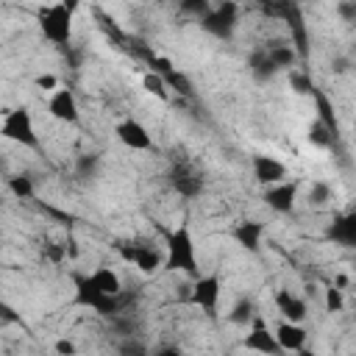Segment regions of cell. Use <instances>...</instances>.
Instances as JSON below:
<instances>
[{
  "label": "cell",
  "mask_w": 356,
  "mask_h": 356,
  "mask_svg": "<svg viewBox=\"0 0 356 356\" xmlns=\"http://www.w3.org/2000/svg\"><path fill=\"white\" fill-rule=\"evenodd\" d=\"M97 167H100V156L97 153H83L75 164V172H78V178H95Z\"/></svg>",
  "instance_id": "484cf974"
},
{
  "label": "cell",
  "mask_w": 356,
  "mask_h": 356,
  "mask_svg": "<svg viewBox=\"0 0 356 356\" xmlns=\"http://www.w3.org/2000/svg\"><path fill=\"white\" fill-rule=\"evenodd\" d=\"M264 47V53L270 56V61L278 67V72L281 70H295V64L300 61V56H298V50L292 47V42L289 39H270V42H264L261 44Z\"/></svg>",
  "instance_id": "e0dca14e"
},
{
  "label": "cell",
  "mask_w": 356,
  "mask_h": 356,
  "mask_svg": "<svg viewBox=\"0 0 356 356\" xmlns=\"http://www.w3.org/2000/svg\"><path fill=\"white\" fill-rule=\"evenodd\" d=\"M323 306H325V312H331V314H337V312H342L345 309V289H339V286H325L323 289Z\"/></svg>",
  "instance_id": "d4e9b609"
},
{
  "label": "cell",
  "mask_w": 356,
  "mask_h": 356,
  "mask_svg": "<svg viewBox=\"0 0 356 356\" xmlns=\"http://www.w3.org/2000/svg\"><path fill=\"white\" fill-rule=\"evenodd\" d=\"M33 86H36V89H44V92H53V89L58 86V78H56L53 72H42V75L33 78Z\"/></svg>",
  "instance_id": "f546056e"
},
{
  "label": "cell",
  "mask_w": 356,
  "mask_h": 356,
  "mask_svg": "<svg viewBox=\"0 0 356 356\" xmlns=\"http://www.w3.org/2000/svg\"><path fill=\"white\" fill-rule=\"evenodd\" d=\"M47 114L56 120V122H64V125H78L81 122V106H78V97L70 86H56L47 97Z\"/></svg>",
  "instance_id": "30bf717a"
},
{
  "label": "cell",
  "mask_w": 356,
  "mask_h": 356,
  "mask_svg": "<svg viewBox=\"0 0 356 356\" xmlns=\"http://www.w3.org/2000/svg\"><path fill=\"white\" fill-rule=\"evenodd\" d=\"M350 67H353V58H350V56H334V61H331L334 75H348Z\"/></svg>",
  "instance_id": "4dcf8cb0"
},
{
  "label": "cell",
  "mask_w": 356,
  "mask_h": 356,
  "mask_svg": "<svg viewBox=\"0 0 356 356\" xmlns=\"http://www.w3.org/2000/svg\"><path fill=\"white\" fill-rule=\"evenodd\" d=\"M8 172H11V164H8V159L0 153V178H6Z\"/></svg>",
  "instance_id": "d6a6232c"
},
{
  "label": "cell",
  "mask_w": 356,
  "mask_h": 356,
  "mask_svg": "<svg viewBox=\"0 0 356 356\" xmlns=\"http://www.w3.org/2000/svg\"><path fill=\"white\" fill-rule=\"evenodd\" d=\"M161 270H164V273H184L186 278L200 275L197 245H195V236H192L189 225H175L172 231H167Z\"/></svg>",
  "instance_id": "3957f363"
},
{
  "label": "cell",
  "mask_w": 356,
  "mask_h": 356,
  "mask_svg": "<svg viewBox=\"0 0 356 356\" xmlns=\"http://www.w3.org/2000/svg\"><path fill=\"white\" fill-rule=\"evenodd\" d=\"M0 136L25 150H42V139L36 134V122L28 106H14L0 111Z\"/></svg>",
  "instance_id": "277c9868"
},
{
  "label": "cell",
  "mask_w": 356,
  "mask_h": 356,
  "mask_svg": "<svg viewBox=\"0 0 356 356\" xmlns=\"http://www.w3.org/2000/svg\"><path fill=\"white\" fill-rule=\"evenodd\" d=\"M0 325L6 328V325H22V314L8 303V300H3L0 298Z\"/></svg>",
  "instance_id": "83f0119b"
},
{
  "label": "cell",
  "mask_w": 356,
  "mask_h": 356,
  "mask_svg": "<svg viewBox=\"0 0 356 356\" xmlns=\"http://www.w3.org/2000/svg\"><path fill=\"white\" fill-rule=\"evenodd\" d=\"M167 184L184 200H195L206 189V178H203L200 167L192 159H175L170 164V170H167Z\"/></svg>",
  "instance_id": "8992f818"
},
{
  "label": "cell",
  "mask_w": 356,
  "mask_h": 356,
  "mask_svg": "<svg viewBox=\"0 0 356 356\" xmlns=\"http://www.w3.org/2000/svg\"><path fill=\"white\" fill-rule=\"evenodd\" d=\"M281 353H303L306 350V342H309V331L303 323H289V320H281L273 331Z\"/></svg>",
  "instance_id": "5bb4252c"
},
{
  "label": "cell",
  "mask_w": 356,
  "mask_h": 356,
  "mask_svg": "<svg viewBox=\"0 0 356 356\" xmlns=\"http://www.w3.org/2000/svg\"><path fill=\"white\" fill-rule=\"evenodd\" d=\"M259 314V306H256V300L250 298V295H239L234 303H231V309H228V323L231 325H239V328H248L250 323H253V317Z\"/></svg>",
  "instance_id": "ffe728a7"
},
{
  "label": "cell",
  "mask_w": 356,
  "mask_h": 356,
  "mask_svg": "<svg viewBox=\"0 0 356 356\" xmlns=\"http://www.w3.org/2000/svg\"><path fill=\"white\" fill-rule=\"evenodd\" d=\"M117 250H120V256H122L128 264H134V267H136L139 273H145V275H153V273H159V270H161L164 250H161L159 245L147 242V239L122 242V245H117Z\"/></svg>",
  "instance_id": "ba28073f"
},
{
  "label": "cell",
  "mask_w": 356,
  "mask_h": 356,
  "mask_svg": "<svg viewBox=\"0 0 356 356\" xmlns=\"http://www.w3.org/2000/svg\"><path fill=\"white\" fill-rule=\"evenodd\" d=\"M142 86H145V89H147L150 95L161 97V100H167V97H170V92H167L170 86H167V81H164V78H161L159 72H153V70L142 75Z\"/></svg>",
  "instance_id": "cb8c5ba5"
},
{
  "label": "cell",
  "mask_w": 356,
  "mask_h": 356,
  "mask_svg": "<svg viewBox=\"0 0 356 356\" xmlns=\"http://www.w3.org/2000/svg\"><path fill=\"white\" fill-rule=\"evenodd\" d=\"M337 131H331L320 117L309 125V134H306V139H309V145L312 147H320V150H328V147H334L337 145Z\"/></svg>",
  "instance_id": "603a6c76"
},
{
  "label": "cell",
  "mask_w": 356,
  "mask_h": 356,
  "mask_svg": "<svg viewBox=\"0 0 356 356\" xmlns=\"http://www.w3.org/2000/svg\"><path fill=\"white\" fill-rule=\"evenodd\" d=\"M189 281H192V286L186 292V303L200 309L206 317H214L217 306H220V298H222V278L217 273H200Z\"/></svg>",
  "instance_id": "52a82bcc"
},
{
  "label": "cell",
  "mask_w": 356,
  "mask_h": 356,
  "mask_svg": "<svg viewBox=\"0 0 356 356\" xmlns=\"http://www.w3.org/2000/svg\"><path fill=\"white\" fill-rule=\"evenodd\" d=\"M273 303H275V312L281 314V320L303 323V320L309 317V303H306V298H300V295L292 292V289H275Z\"/></svg>",
  "instance_id": "2e32d148"
},
{
  "label": "cell",
  "mask_w": 356,
  "mask_h": 356,
  "mask_svg": "<svg viewBox=\"0 0 356 356\" xmlns=\"http://www.w3.org/2000/svg\"><path fill=\"white\" fill-rule=\"evenodd\" d=\"M242 348H245V350H256V353H267V356L281 353V348H278V342H275V337H273V331L267 328V323H264L261 314H256L253 323L248 325V337H245Z\"/></svg>",
  "instance_id": "4fadbf2b"
},
{
  "label": "cell",
  "mask_w": 356,
  "mask_h": 356,
  "mask_svg": "<svg viewBox=\"0 0 356 356\" xmlns=\"http://www.w3.org/2000/svg\"><path fill=\"white\" fill-rule=\"evenodd\" d=\"M6 189L17 197V200H33L36 197V184L31 172H8L6 178Z\"/></svg>",
  "instance_id": "44dd1931"
},
{
  "label": "cell",
  "mask_w": 356,
  "mask_h": 356,
  "mask_svg": "<svg viewBox=\"0 0 356 356\" xmlns=\"http://www.w3.org/2000/svg\"><path fill=\"white\" fill-rule=\"evenodd\" d=\"M334 11H337V17H339L345 25H353V22H356V0H339V3L334 6Z\"/></svg>",
  "instance_id": "f1b7e54d"
},
{
  "label": "cell",
  "mask_w": 356,
  "mask_h": 356,
  "mask_svg": "<svg viewBox=\"0 0 356 356\" xmlns=\"http://www.w3.org/2000/svg\"><path fill=\"white\" fill-rule=\"evenodd\" d=\"M248 72L256 83H270L275 75H278V67L270 61V56L264 53V47H256L250 56H248Z\"/></svg>",
  "instance_id": "d6986e66"
},
{
  "label": "cell",
  "mask_w": 356,
  "mask_h": 356,
  "mask_svg": "<svg viewBox=\"0 0 356 356\" xmlns=\"http://www.w3.org/2000/svg\"><path fill=\"white\" fill-rule=\"evenodd\" d=\"M114 136L120 139V145H125L128 150L134 153H147L153 150V134L147 131L145 122L134 120V117H122L117 125H114Z\"/></svg>",
  "instance_id": "8fae6325"
},
{
  "label": "cell",
  "mask_w": 356,
  "mask_h": 356,
  "mask_svg": "<svg viewBox=\"0 0 356 356\" xmlns=\"http://www.w3.org/2000/svg\"><path fill=\"white\" fill-rule=\"evenodd\" d=\"M264 234H267V225L261 220H242L231 228V236L239 248H245L248 253H261V245H264Z\"/></svg>",
  "instance_id": "9a60e30c"
},
{
  "label": "cell",
  "mask_w": 356,
  "mask_h": 356,
  "mask_svg": "<svg viewBox=\"0 0 356 356\" xmlns=\"http://www.w3.org/2000/svg\"><path fill=\"white\" fill-rule=\"evenodd\" d=\"M78 6H81V0H53L36 11V25H39V33L44 36V42H50L58 50H70Z\"/></svg>",
  "instance_id": "7a4b0ae2"
},
{
  "label": "cell",
  "mask_w": 356,
  "mask_h": 356,
  "mask_svg": "<svg viewBox=\"0 0 356 356\" xmlns=\"http://www.w3.org/2000/svg\"><path fill=\"white\" fill-rule=\"evenodd\" d=\"M56 350H58V353H75V345H72L70 339H58V342H56Z\"/></svg>",
  "instance_id": "1f68e13d"
},
{
  "label": "cell",
  "mask_w": 356,
  "mask_h": 356,
  "mask_svg": "<svg viewBox=\"0 0 356 356\" xmlns=\"http://www.w3.org/2000/svg\"><path fill=\"white\" fill-rule=\"evenodd\" d=\"M72 281H75L72 306L92 309L95 314H100L106 320L125 317L131 312V306L136 303V292L125 289L120 273L108 264H100L92 273H75Z\"/></svg>",
  "instance_id": "6da1fadb"
},
{
  "label": "cell",
  "mask_w": 356,
  "mask_h": 356,
  "mask_svg": "<svg viewBox=\"0 0 356 356\" xmlns=\"http://www.w3.org/2000/svg\"><path fill=\"white\" fill-rule=\"evenodd\" d=\"M298 195H300V181H298V178H284V181H278V184L264 186L261 200H264L267 209L275 211V214H292L295 206H298Z\"/></svg>",
  "instance_id": "9c48e42d"
},
{
  "label": "cell",
  "mask_w": 356,
  "mask_h": 356,
  "mask_svg": "<svg viewBox=\"0 0 356 356\" xmlns=\"http://www.w3.org/2000/svg\"><path fill=\"white\" fill-rule=\"evenodd\" d=\"M325 236L342 248H353L356 245V214L353 211H345V214H337L334 222L328 225Z\"/></svg>",
  "instance_id": "ac0fdd59"
},
{
  "label": "cell",
  "mask_w": 356,
  "mask_h": 356,
  "mask_svg": "<svg viewBox=\"0 0 356 356\" xmlns=\"http://www.w3.org/2000/svg\"><path fill=\"white\" fill-rule=\"evenodd\" d=\"M239 19H242V6L236 0H222V3H211V8L200 17V28L206 33H211L214 39H222V42H231L236 28H239Z\"/></svg>",
  "instance_id": "5b68a950"
},
{
  "label": "cell",
  "mask_w": 356,
  "mask_h": 356,
  "mask_svg": "<svg viewBox=\"0 0 356 356\" xmlns=\"http://www.w3.org/2000/svg\"><path fill=\"white\" fill-rule=\"evenodd\" d=\"M250 170H253V178H256L259 186H270V184H278V181L289 178L286 164L275 156H267V153H256L250 159Z\"/></svg>",
  "instance_id": "7c38bea8"
},
{
  "label": "cell",
  "mask_w": 356,
  "mask_h": 356,
  "mask_svg": "<svg viewBox=\"0 0 356 356\" xmlns=\"http://www.w3.org/2000/svg\"><path fill=\"white\" fill-rule=\"evenodd\" d=\"M209 8H211V0H178V11L195 19H200Z\"/></svg>",
  "instance_id": "4316f807"
},
{
  "label": "cell",
  "mask_w": 356,
  "mask_h": 356,
  "mask_svg": "<svg viewBox=\"0 0 356 356\" xmlns=\"http://www.w3.org/2000/svg\"><path fill=\"white\" fill-rule=\"evenodd\" d=\"M306 206L309 209H325L331 200H334V186L328 184V181H323V178H317V181H312L309 184V189H306Z\"/></svg>",
  "instance_id": "7402d4cb"
},
{
  "label": "cell",
  "mask_w": 356,
  "mask_h": 356,
  "mask_svg": "<svg viewBox=\"0 0 356 356\" xmlns=\"http://www.w3.org/2000/svg\"><path fill=\"white\" fill-rule=\"evenodd\" d=\"M295 3H314V0H295Z\"/></svg>",
  "instance_id": "836d02e7"
}]
</instances>
